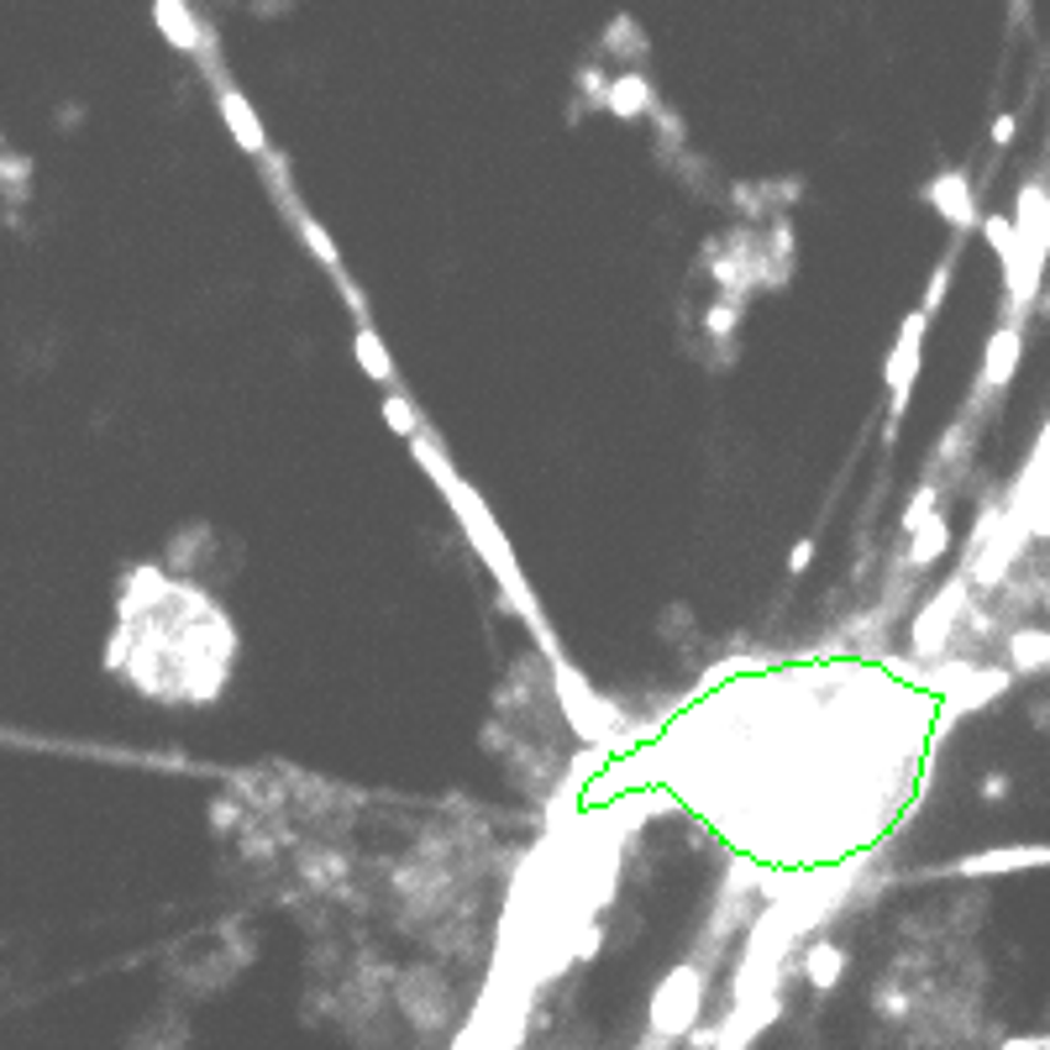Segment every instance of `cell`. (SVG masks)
Wrapping results in <instances>:
<instances>
[{"label":"cell","mask_w":1050,"mask_h":1050,"mask_svg":"<svg viewBox=\"0 0 1050 1050\" xmlns=\"http://www.w3.org/2000/svg\"><path fill=\"white\" fill-rule=\"evenodd\" d=\"M925 326H930V311H925V305H919V311H908L904 332H898V347H893V358H887V410H893V421H887V442H893L898 421L908 415V394H914V379H919Z\"/></svg>","instance_id":"1"},{"label":"cell","mask_w":1050,"mask_h":1050,"mask_svg":"<svg viewBox=\"0 0 1050 1050\" xmlns=\"http://www.w3.org/2000/svg\"><path fill=\"white\" fill-rule=\"evenodd\" d=\"M1025 867H1050V846H998V851H978V857L951 861V878H998V872H1025Z\"/></svg>","instance_id":"2"},{"label":"cell","mask_w":1050,"mask_h":1050,"mask_svg":"<svg viewBox=\"0 0 1050 1050\" xmlns=\"http://www.w3.org/2000/svg\"><path fill=\"white\" fill-rule=\"evenodd\" d=\"M693 1008H699V972H693V967H678V972L662 982L657 1003H651V1025L657 1029H689Z\"/></svg>","instance_id":"3"},{"label":"cell","mask_w":1050,"mask_h":1050,"mask_svg":"<svg viewBox=\"0 0 1050 1050\" xmlns=\"http://www.w3.org/2000/svg\"><path fill=\"white\" fill-rule=\"evenodd\" d=\"M925 200H930V205L946 215L951 226H961V232H967V226H978V211H972V185H967V174H956V168H951V174H935L930 185H925Z\"/></svg>","instance_id":"4"},{"label":"cell","mask_w":1050,"mask_h":1050,"mask_svg":"<svg viewBox=\"0 0 1050 1050\" xmlns=\"http://www.w3.org/2000/svg\"><path fill=\"white\" fill-rule=\"evenodd\" d=\"M1014 362H1019V321H1003L987 342V358H982V394H998L1003 383L1014 379Z\"/></svg>","instance_id":"5"},{"label":"cell","mask_w":1050,"mask_h":1050,"mask_svg":"<svg viewBox=\"0 0 1050 1050\" xmlns=\"http://www.w3.org/2000/svg\"><path fill=\"white\" fill-rule=\"evenodd\" d=\"M153 16H158L164 37H168V43H174L179 53H194V48H200V26H194V16L185 11V0H153Z\"/></svg>","instance_id":"6"},{"label":"cell","mask_w":1050,"mask_h":1050,"mask_svg":"<svg viewBox=\"0 0 1050 1050\" xmlns=\"http://www.w3.org/2000/svg\"><path fill=\"white\" fill-rule=\"evenodd\" d=\"M951 547V525H946V515H925V521L914 525V547H908V568H930L940 551Z\"/></svg>","instance_id":"7"},{"label":"cell","mask_w":1050,"mask_h":1050,"mask_svg":"<svg viewBox=\"0 0 1050 1050\" xmlns=\"http://www.w3.org/2000/svg\"><path fill=\"white\" fill-rule=\"evenodd\" d=\"M1008 662L1019 672H1046L1050 668V630H1014V636H1008Z\"/></svg>","instance_id":"8"},{"label":"cell","mask_w":1050,"mask_h":1050,"mask_svg":"<svg viewBox=\"0 0 1050 1050\" xmlns=\"http://www.w3.org/2000/svg\"><path fill=\"white\" fill-rule=\"evenodd\" d=\"M221 116H226V126L237 132V143L247 147V153H262V126L253 121V111H247V100H242L237 90L221 96Z\"/></svg>","instance_id":"9"},{"label":"cell","mask_w":1050,"mask_h":1050,"mask_svg":"<svg viewBox=\"0 0 1050 1050\" xmlns=\"http://www.w3.org/2000/svg\"><path fill=\"white\" fill-rule=\"evenodd\" d=\"M604 105H610V111H621V116H636V111H646V105H651V90H646L641 74H621V79H610V90H604Z\"/></svg>","instance_id":"10"},{"label":"cell","mask_w":1050,"mask_h":1050,"mask_svg":"<svg viewBox=\"0 0 1050 1050\" xmlns=\"http://www.w3.org/2000/svg\"><path fill=\"white\" fill-rule=\"evenodd\" d=\"M840 967H846V956H840L836 946H814V951H809V961H804V972H809V982H814V987H836Z\"/></svg>","instance_id":"11"},{"label":"cell","mask_w":1050,"mask_h":1050,"mask_svg":"<svg viewBox=\"0 0 1050 1050\" xmlns=\"http://www.w3.org/2000/svg\"><path fill=\"white\" fill-rule=\"evenodd\" d=\"M358 362H362V373H368V379L389 383V358H383V342L368 332V326H358Z\"/></svg>","instance_id":"12"},{"label":"cell","mask_w":1050,"mask_h":1050,"mask_svg":"<svg viewBox=\"0 0 1050 1050\" xmlns=\"http://www.w3.org/2000/svg\"><path fill=\"white\" fill-rule=\"evenodd\" d=\"M982 237L998 247V258H1008V247H1014V215H987V221H982Z\"/></svg>","instance_id":"13"},{"label":"cell","mask_w":1050,"mask_h":1050,"mask_svg":"<svg viewBox=\"0 0 1050 1050\" xmlns=\"http://www.w3.org/2000/svg\"><path fill=\"white\" fill-rule=\"evenodd\" d=\"M383 421L400 431V436H415V410H410V400H400V394L383 400Z\"/></svg>","instance_id":"14"},{"label":"cell","mask_w":1050,"mask_h":1050,"mask_svg":"<svg viewBox=\"0 0 1050 1050\" xmlns=\"http://www.w3.org/2000/svg\"><path fill=\"white\" fill-rule=\"evenodd\" d=\"M946 289H951V258L935 268V279H930V289H925V311H940V300H946Z\"/></svg>","instance_id":"15"},{"label":"cell","mask_w":1050,"mask_h":1050,"mask_svg":"<svg viewBox=\"0 0 1050 1050\" xmlns=\"http://www.w3.org/2000/svg\"><path fill=\"white\" fill-rule=\"evenodd\" d=\"M300 232H305V242H311L315 253H321V258H326V262H332V268H336V247H332V242H326V232H321V226H315L311 215H305V221H300Z\"/></svg>","instance_id":"16"},{"label":"cell","mask_w":1050,"mask_h":1050,"mask_svg":"<svg viewBox=\"0 0 1050 1050\" xmlns=\"http://www.w3.org/2000/svg\"><path fill=\"white\" fill-rule=\"evenodd\" d=\"M930 504H935V489H919L914 504H908V515H904V530H914V525L925 521V515H930Z\"/></svg>","instance_id":"17"},{"label":"cell","mask_w":1050,"mask_h":1050,"mask_svg":"<svg viewBox=\"0 0 1050 1050\" xmlns=\"http://www.w3.org/2000/svg\"><path fill=\"white\" fill-rule=\"evenodd\" d=\"M809 557H814V541H798L793 557H788V573H804V568H809Z\"/></svg>","instance_id":"18"},{"label":"cell","mask_w":1050,"mask_h":1050,"mask_svg":"<svg viewBox=\"0 0 1050 1050\" xmlns=\"http://www.w3.org/2000/svg\"><path fill=\"white\" fill-rule=\"evenodd\" d=\"M1014 1050H1050V1035H1019V1040H1008Z\"/></svg>","instance_id":"19"},{"label":"cell","mask_w":1050,"mask_h":1050,"mask_svg":"<svg viewBox=\"0 0 1050 1050\" xmlns=\"http://www.w3.org/2000/svg\"><path fill=\"white\" fill-rule=\"evenodd\" d=\"M993 143H998V147L1014 143V116H998V126H993Z\"/></svg>","instance_id":"20"},{"label":"cell","mask_w":1050,"mask_h":1050,"mask_svg":"<svg viewBox=\"0 0 1050 1050\" xmlns=\"http://www.w3.org/2000/svg\"><path fill=\"white\" fill-rule=\"evenodd\" d=\"M730 321H736V315L725 311V305H719V311H715V315H710V326H715V332H730Z\"/></svg>","instance_id":"21"}]
</instances>
